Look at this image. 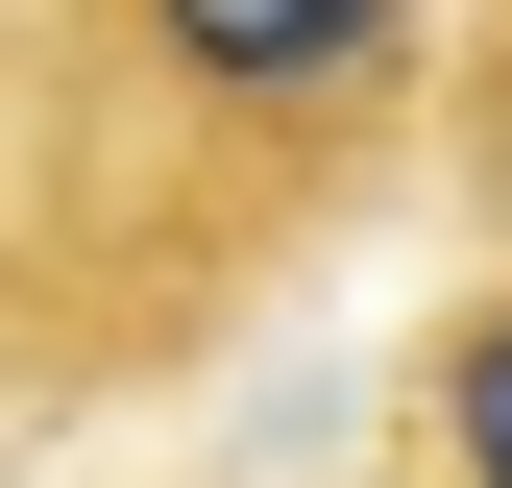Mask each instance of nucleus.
Returning a JSON list of instances; mask_svg holds the SVG:
<instances>
[{
	"label": "nucleus",
	"mask_w": 512,
	"mask_h": 488,
	"mask_svg": "<svg viewBox=\"0 0 512 488\" xmlns=\"http://www.w3.org/2000/svg\"><path fill=\"white\" fill-rule=\"evenodd\" d=\"M98 25L147 49V98H196V122H342L415 49V0H98Z\"/></svg>",
	"instance_id": "nucleus-1"
},
{
	"label": "nucleus",
	"mask_w": 512,
	"mask_h": 488,
	"mask_svg": "<svg viewBox=\"0 0 512 488\" xmlns=\"http://www.w3.org/2000/svg\"><path fill=\"white\" fill-rule=\"evenodd\" d=\"M439 488H512V293H464V318H439Z\"/></svg>",
	"instance_id": "nucleus-2"
}]
</instances>
